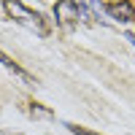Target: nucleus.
I'll use <instances>...</instances> for the list:
<instances>
[{
	"label": "nucleus",
	"mask_w": 135,
	"mask_h": 135,
	"mask_svg": "<svg viewBox=\"0 0 135 135\" xmlns=\"http://www.w3.org/2000/svg\"><path fill=\"white\" fill-rule=\"evenodd\" d=\"M68 130H70L73 135H97V132H89V130H84V127H76V124H68Z\"/></svg>",
	"instance_id": "5"
},
{
	"label": "nucleus",
	"mask_w": 135,
	"mask_h": 135,
	"mask_svg": "<svg viewBox=\"0 0 135 135\" xmlns=\"http://www.w3.org/2000/svg\"><path fill=\"white\" fill-rule=\"evenodd\" d=\"M6 11H11V14L22 16V19H19L22 25H27V27H32V30H38L41 35L46 32V30L41 27V16H38V14H32V11H27V8L22 6V3H6Z\"/></svg>",
	"instance_id": "1"
},
{
	"label": "nucleus",
	"mask_w": 135,
	"mask_h": 135,
	"mask_svg": "<svg viewBox=\"0 0 135 135\" xmlns=\"http://www.w3.org/2000/svg\"><path fill=\"white\" fill-rule=\"evenodd\" d=\"M105 11H108L114 19H119V22H127V19H132V14H135V8H132L130 3H108Z\"/></svg>",
	"instance_id": "3"
},
{
	"label": "nucleus",
	"mask_w": 135,
	"mask_h": 135,
	"mask_svg": "<svg viewBox=\"0 0 135 135\" xmlns=\"http://www.w3.org/2000/svg\"><path fill=\"white\" fill-rule=\"evenodd\" d=\"M127 41H132V46H135V35H127Z\"/></svg>",
	"instance_id": "6"
},
{
	"label": "nucleus",
	"mask_w": 135,
	"mask_h": 135,
	"mask_svg": "<svg viewBox=\"0 0 135 135\" xmlns=\"http://www.w3.org/2000/svg\"><path fill=\"white\" fill-rule=\"evenodd\" d=\"M84 11V6L81 3H57L54 6V14L60 16V22H73V19H78V14Z\"/></svg>",
	"instance_id": "2"
},
{
	"label": "nucleus",
	"mask_w": 135,
	"mask_h": 135,
	"mask_svg": "<svg viewBox=\"0 0 135 135\" xmlns=\"http://www.w3.org/2000/svg\"><path fill=\"white\" fill-rule=\"evenodd\" d=\"M0 62H3V65L8 68V70H14V73H16L19 78H25V81H32V78H30V73H25V70H22V68H19V65H16L14 60H11V57H6L3 51H0Z\"/></svg>",
	"instance_id": "4"
}]
</instances>
